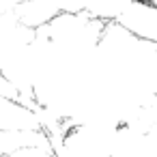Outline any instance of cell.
Wrapping results in <instances>:
<instances>
[{
	"mask_svg": "<svg viewBox=\"0 0 157 157\" xmlns=\"http://www.w3.org/2000/svg\"><path fill=\"white\" fill-rule=\"evenodd\" d=\"M136 37L157 45V2L155 0H129L114 20Z\"/></svg>",
	"mask_w": 157,
	"mask_h": 157,
	"instance_id": "cell-1",
	"label": "cell"
},
{
	"mask_svg": "<svg viewBox=\"0 0 157 157\" xmlns=\"http://www.w3.org/2000/svg\"><path fill=\"white\" fill-rule=\"evenodd\" d=\"M13 157H56L52 142H39V144H30L22 151H17Z\"/></svg>",
	"mask_w": 157,
	"mask_h": 157,
	"instance_id": "cell-2",
	"label": "cell"
},
{
	"mask_svg": "<svg viewBox=\"0 0 157 157\" xmlns=\"http://www.w3.org/2000/svg\"><path fill=\"white\" fill-rule=\"evenodd\" d=\"M0 157H13V155H0Z\"/></svg>",
	"mask_w": 157,
	"mask_h": 157,
	"instance_id": "cell-3",
	"label": "cell"
}]
</instances>
